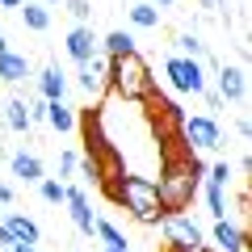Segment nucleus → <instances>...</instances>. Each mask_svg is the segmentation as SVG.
Instances as JSON below:
<instances>
[{"instance_id":"24","label":"nucleus","mask_w":252,"mask_h":252,"mask_svg":"<svg viewBox=\"0 0 252 252\" xmlns=\"http://www.w3.org/2000/svg\"><path fill=\"white\" fill-rule=\"evenodd\" d=\"M67 13H72V17H76V26H89V17H93L89 0H67Z\"/></svg>"},{"instance_id":"7","label":"nucleus","mask_w":252,"mask_h":252,"mask_svg":"<svg viewBox=\"0 0 252 252\" xmlns=\"http://www.w3.org/2000/svg\"><path fill=\"white\" fill-rule=\"evenodd\" d=\"M76 76H80V89L89 93L93 101H97L101 93H109V59H105V55H93V59H84Z\"/></svg>"},{"instance_id":"13","label":"nucleus","mask_w":252,"mask_h":252,"mask_svg":"<svg viewBox=\"0 0 252 252\" xmlns=\"http://www.w3.org/2000/svg\"><path fill=\"white\" fill-rule=\"evenodd\" d=\"M21 21H26V30L42 34V30H51V9L42 0H21Z\"/></svg>"},{"instance_id":"6","label":"nucleus","mask_w":252,"mask_h":252,"mask_svg":"<svg viewBox=\"0 0 252 252\" xmlns=\"http://www.w3.org/2000/svg\"><path fill=\"white\" fill-rule=\"evenodd\" d=\"M177 139L189 147V152H215L223 135H219V122H215V118H181Z\"/></svg>"},{"instance_id":"15","label":"nucleus","mask_w":252,"mask_h":252,"mask_svg":"<svg viewBox=\"0 0 252 252\" xmlns=\"http://www.w3.org/2000/svg\"><path fill=\"white\" fill-rule=\"evenodd\" d=\"M13 177L26 181V185H38V181H42V160H38V156L17 152V156H13Z\"/></svg>"},{"instance_id":"14","label":"nucleus","mask_w":252,"mask_h":252,"mask_svg":"<svg viewBox=\"0 0 252 252\" xmlns=\"http://www.w3.org/2000/svg\"><path fill=\"white\" fill-rule=\"evenodd\" d=\"M46 122H51L55 130H63V135H67V130H76V122H80V118H76V109L67 105V101H46Z\"/></svg>"},{"instance_id":"22","label":"nucleus","mask_w":252,"mask_h":252,"mask_svg":"<svg viewBox=\"0 0 252 252\" xmlns=\"http://www.w3.org/2000/svg\"><path fill=\"white\" fill-rule=\"evenodd\" d=\"M38 189H42V198L51 202V206L67 202V185H63V181H51V177H42V181H38Z\"/></svg>"},{"instance_id":"8","label":"nucleus","mask_w":252,"mask_h":252,"mask_svg":"<svg viewBox=\"0 0 252 252\" xmlns=\"http://www.w3.org/2000/svg\"><path fill=\"white\" fill-rule=\"evenodd\" d=\"M67 215H72V223L80 227L84 235H93L97 215H93V206H89V193H84V185H67Z\"/></svg>"},{"instance_id":"18","label":"nucleus","mask_w":252,"mask_h":252,"mask_svg":"<svg viewBox=\"0 0 252 252\" xmlns=\"http://www.w3.org/2000/svg\"><path fill=\"white\" fill-rule=\"evenodd\" d=\"M126 13H130V21H135L139 30H156V26H160V9H156V4H147V0H135Z\"/></svg>"},{"instance_id":"5","label":"nucleus","mask_w":252,"mask_h":252,"mask_svg":"<svg viewBox=\"0 0 252 252\" xmlns=\"http://www.w3.org/2000/svg\"><path fill=\"white\" fill-rule=\"evenodd\" d=\"M160 231H164V244H168V252L198 248V244H202V227L193 223L185 210H177V215H164V219H160Z\"/></svg>"},{"instance_id":"25","label":"nucleus","mask_w":252,"mask_h":252,"mask_svg":"<svg viewBox=\"0 0 252 252\" xmlns=\"http://www.w3.org/2000/svg\"><path fill=\"white\" fill-rule=\"evenodd\" d=\"M26 105H30V126H34V122H46V97L26 101Z\"/></svg>"},{"instance_id":"36","label":"nucleus","mask_w":252,"mask_h":252,"mask_svg":"<svg viewBox=\"0 0 252 252\" xmlns=\"http://www.w3.org/2000/svg\"><path fill=\"white\" fill-rule=\"evenodd\" d=\"M42 4H46V9H51V4H59V0H42Z\"/></svg>"},{"instance_id":"4","label":"nucleus","mask_w":252,"mask_h":252,"mask_svg":"<svg viewBox=\"0 0 252 252\" xmlns=\"http://www.w3.org/2000/svg\"><path fill=\"white\" fill-rule=\"evenodd\" d=\"M164 76H168V84L177 93H185V97H198V93L206 89V63L189 59V55H168V59H164Z\"/></svg>"},{"instance_id":"16","label":"nucleus","mask_w":252,"mask_h":252,"mask_svg":"<svg viewBox=\"0 0 252 252\" xmlns=\"http://www.w3.org/2000/svg\"><path fill=\"white\" fill-rule=\"evenodd\" d=\"M38 89H42L46 101H63V93H67V76H63L59 67H42V76H38Z\"/></svg>"},{"instance_id":"27","label":"nucleus","mask_w":252,"mask_h":252,"mask_svg":"<svg viewBox=\"0 0 252 252\" xmlns=\"http://www.w3.org/2000/svg\"><path fill=\"white\" fill-rule=\"evenodd\" d=\"M13 244H17V235L9 231V223H0V248H13Z\"/></svg>"},{"instance_id":"10","label":"nucleus","mask_w":252,"mask_h":252,"mask_svg":"<svg viewBox=\"0 0 252 252\" xmlns=\"http://www.w3.org/2000/svg\"><path fill=\"white\" fill-rule=\"evenodd\" d=\"M219 97L223 101H244L248 97V76H244V67H219Z\"/></svg>"},{"instance_id":"26","label":"nucleus","mask_w":252,"mask_h":252,"mask_svg":"<svg viewBox=\"0 0 252 252\" xmlns=\"http://www.w3.org/2000/svg\"><path fill=\"white\" fill-rule=\"evenodd\" d=\"M76 164H80V160H76V152H63V156H59V172H63V177H72Z\"/></svg>"},{"instance_id":"35","label":"nucleus","mask_w":252,"mask_h":252,"mask_svg":"<svg viewBox=\"0 0 252 252\" xmlns=\"http://www.w3.org/2000/svg\"><path fill=\"white\" fill-rule=\"evenodd\" d=\"M105 252H130V248H105Z\"/></svg>"},{"instance_id":"37","label":"nucleus","mask_w":252,"mask_h":252,"mask_svg":"<svg viewBox=\"0 0 252 252\" xmlns=\"http://www.w3.org/2000/svg\"><path fill=\"white\" fill-rule=\"evenodd\" d=\"M160 4H177V0H160Z\"/></svg>"},{"instance_id":"12","label":"nucleus","mask_w":252,"mask_h":252,"mask_svg":"<svg viewBox=\"0 0 252 252\" xmlns=\"http://www.w3.org/2000/svg\"><path fill=\"white\" fill-rule=\"evenodd\" d=\"M26 76H30V59L26 55H13V51L0 55V80L4 84H21Z\"/></svg>"},{"instance_id":"32","label":"nucleus","mask_w":252,"mask_h":252,"mask_svg":"<svg viewBox=\"0 0 252 252\" xmlns=\"http://www.w3.org/2000/svg\"><path fill=\"white\" fill-rule=\"evenodd\" d=\"M181 252H215V248H206V244H198V248H181Z\"/></svg>"},{"instance_id":"11","label":"nucleus","mask_w":252,"mask_h":252,"mask_svg":"<svg viewBox=\"0 0 252 252\" xmlns=\"http://www.w3.org/2000/svg\"><path fill=\"white\" fill-rule=\"evenodd\" d=\"M215 244L223 252H248V231L227 223V219H215Z\"/></svg>"},{"instance_id":"9","label":"nucleus","mask_w":252,"mask_h":252,"mask_svg":"<svg viewBox=\"0 0 252 252\" xmlns=\"http://www.w3.org/2000/svg\"><path fill=\"white\" fill-rule=\"evenodd\" d=\"M63 51L72 55L76 63H84V59H93V55H97V34H93L89 26H76L72 34L63 38Z\"/></svg>"},{"instance_id":"2","label":"nucleus","mask_w":252,"mask_h":252,"mask_svg":"<svg viewBox=\"0 0 252 252\" xmlns=\"http://www.w3.org/2000/svg\"><path fill=\"white\" fill-rule=\"evenodd\" d=\"M109 189V198L118 202V206L130 210V219H139V223H160L164 219V206H160V193H156V181L152 177H139V172H122V177L114 181Z\"/></svg>"},{"instance_id":"23","label":"nucleus","mask_w":252,"mask_h":252,"mask_svg":"<svg viewBox=\"0 0 252 252\" xmlns=\"http://www.w3.org/2000/svg\"><path fill=\"white\" fill-rule=\"evenodd\" d=\"M202 181H206V185H215V189H227V185H231V164L219 160L215 168H206V177H202Z\"/></svg>"},{"instance_id":"3","label":"nucleus","mask_w":252,"mask_h":252,"mask_svg":"<svg viewBox=\"0 0 252 252\" xmlns=\"http://www.w3.org/2000/svg\"><path fill=\"white\" fill-rule=\"evenodd\" d=\"M156 89V76H152V67H147V59L139 55V46L135 51H126V55H118V59H109V93H118L122 101H143L147 93Z\"/></svg>"},{"instance_id":"17","label":"nucleus","mask_w":252,"mask_h":252,"mask_svg":"<svg viewBox=\"0 0 252 252\" xmlns=\"http://www.w3.org/2000/svg\"><path fill=\"white\" fill-rule=\"evenodd\" d=\"M4 223H9V231L17 235V240H26V244H38V240H42L38 223H34V219H26V215H17V210H9V219H4Z\"/></svg>"},{"instance_id":"31","label":"nucleus","mask_w":252,"mask_h":252,"mask_svg":"<svg viewBox=\"0 0 252 252\" xmlns=\"http://www.w3.org/2000/svg\"><path fill=\"white\" fill-rule=\"evenodd\" d=\"M202 9H210V13H219V0H198Z\"/></svg>"},{"instance_id":"29","label":"nucleus","mask_w":252,"mask_h":252,"mask_svg":"<svg viewBox=\"0 0 252 252\" xmlns=\"http://www.w3.org/2000/svg\"><path fill=\"white\" fill-rule=\"evenodd\" d=\"M4 252H38V248H34V244H26V240H17L13 248H4Z\"/></svg>"},{"instance_id":"28","label":"nucleus","mask_w":252,"mask_h":252,"mask_svg":"<svg viewBox=\"0 0 252 252\" xmlns=\"http://www.w3.org/2000/svg\"><path fill=\"white\" fill-rule=\"evenodd\" d=\"M235 130H240V139H252V122H248V114H244L240 122H235Z\"/></svg>"},{"instance_id":"1","label":"nucleus","mask_w":252,"mask_h":252,"mask_svg":"<svg viewBox=\"0 0 252 252\" xmlns=\"http://www.w3.org/2000/svg\"><path fill=\"white\" fill-rule=\"evenodd\" d=\"M177 147H168L160 160V181H156V193H160V206L164 215H177V210H185L189 202L198 198V185L202 177H206V164L198 160V156L189 152L181 139H172Z\"/></svg>"},{"instance_id":"21","label":"nucleus","mask_w":252,"mask_h":252,"mask_svg":"<svg viewBox=\"0 0 252 252\" xmlns=\"http://www.w3.org/2000/svg\"><path fill=\"white\" fill-rule=\"evenodd\" d=\"M135 51V38L126 34V30H114V34H105V59H118V55Z\"/></svg>"},{"instance_id":"33","label":"nucleus","mask_w":252,"mask_h":252,"mask_svg":"<svg viewBox=\"0 0 252 252\" xmlns=\"http://www.w3.org/2000/svg\"><path fill=\"white\" fill-rule=\"evenodd\" d=\"M0 4H4V9H21V0H0Z\"/></svg>"},{"instance_id":"30","label":"nucleus","mask_w":252,"mask_h":252,"mask_svg":"<svg viewBox=\"0 0 252 252\" xmlns=\"http://www.w3.org/2000/svg\"><path fill=\"white\" fill-rule=\"evenodd\" d=\"M0 202H13V185H0Z\"/></svg>"},{"instance_id":"20","label":"nucleus","mask_w":252,"mask_h":252,"mask_svg":"<svg viewBox=\"0 0 252 252\" xmlns=\"http://www.w3.org/2000/svg\"><path fill=\"white\" fill-rule=\"evenodd\" d=\"M198 193L206 198V206H210V215H215V219H227V193H223V189H215V185H206V181H202Z\"/></svg>"},{"instance_id":"34","label":"nucleus","mask_w":252,"mask_h":252,"mask_svg":"<svg viewBox=\"0 0 252 252\" xmlns=\"http://www.w3.org/2000/svg\"><path fill=\"white\" fill-rule=\"evenodd\" d=\"M4 51H9V42H4V30H0V55H4Z\"/></svg>"},{"instance_id":"19","label":"nucleus","mask_w":252,"mask_h":252,"mask_svg":"<svg viewBox=\"0 0 252 252\" xmlns=\"http://www.w3.org/2000/svg\"><path fill=\"white\" fill-rule=\"evenodd\" d=\"M4 126H9V130H30V105L21 97H13L9 105H4Z\"/></svg>"}]
</instances>
